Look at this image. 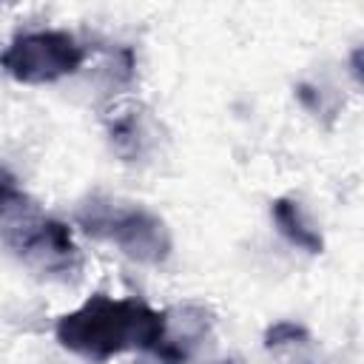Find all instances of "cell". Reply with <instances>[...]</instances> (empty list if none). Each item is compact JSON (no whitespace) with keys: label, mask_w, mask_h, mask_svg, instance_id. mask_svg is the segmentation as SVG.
<instances>
[{"label":"cell","mask_w":364,"mask_h":364,"mask_svg":"<svg viewBox=\"0 0 364 364\" xmlns=\"http://www.w3.org/2000/svg\"><path fill=\"white\" fill-rule=\"evenodd\" d=\"M105 128L111 136L114 151L134 162L136 156L145 154L148 148V131H145V117L139 114V105L134 102H117L105 111Z\"/></svg>","instance_id":"obj_6"},{"label":"cell","mask_w":364,"mask_h":364,"mask_svg":"<svg viewBox=\"0 0 364 364\" xmlns=\"http://www.w3.org/2000/svg\"><path fill=\"white\" fill-rule=\"evenodd\" d=\"M6 245L34 273L57 282H71L82 270V253L71 236V228L51 216L26 213L6 230Z\"/></svg>","instance_id":"obj_4"},{"label":"cell","mask_w":364,"mask_h":364,"mask_svg":"<svg viewBox=\"0 0 364 364\" xmlns=\"http://www.w3.org/2000/svg\"><path fill=\"white\" fill-rule=\"evenodd\" d=\"M270 216L279 228V233L299 250L310 253V256H318L324 250V239L321 233L313 228V222L307 219V213L301 210V205L290 196H279L270 202Z\"/></svg>","instance_id":"obj_7"},{"label":"cell","mask_w":364,"mask_h":364,"mask_svg":"<svg viewBox=\"0 0 364 364\" xmlns=\"http://www.w3.org/2000/svg\"><path fill=\"white\" fill-rule=\"evenodd\" d=\"M168 316L139 299H114L94 293L80 307L63 313L54 338L71 355L88 364H105L122 353H151L165 336Z\"/></svg>","instance_id":"obj_1"},{"label":"cell","mask_w":364,"mask_h":364,"mask_svg":"<svg viewBox=\"0 0 364 364\" xmlns=\"http://www.w3.org/2000/svg\"><path fill=\"white\" fill-rule=\"evenodd\" d=\"M74 219L91 239L114 245L125 259L136 264L159 267L173 253L171 228L145 205L94 193L77 208Z\"/></svg>","instance_id":"obj_2"},{"label":"cell","mask_w":364,"mask_h":364,"mask_svg":"<svg viewBox=\"0 0 364 364\" xmlns=\"http://www.w3.org/2000/svg\"><path fill=\"white\" fill-rule=\"evenodd\" d=\"M85 57V46L74 34L40 28L17 34L0 51V68L23 85H48L77 74Z\"/></svg>","instance_id":"obj_3"},{"label":"cell","mask_w":364,"mask_h":364,"mask_svg":"<svg viewBox=\"0 0 364 364\" xmlns=\"http://www.w3.org/2000/svg\"><path fill=\"white\" fill-rule=\"evenodd\" d=\"M228 364H230V361H228Z\"/></svg>","instance_id":"obj_11"},{"label":"cell","mask_w":364,"mask_h":364,"mask_svg":"<svg viewBox=\"0 0 364 364\" xmlns=\"http://www.w3.org/2000/svg\"><path fill=\"white\" fill-rule=\"evenodd\" d=\"M353 77H355V82H361V48H355L353 51Z\"/></svg>","instance_id":"obj_10"},{"label":"cell","mask_w":364,"mask_h":364,"mask_svg":"<svg viewBox=\"0 0 364 364\" xmlns=\"http://www.w3.org/2000/svg\"><path fill=\"white\" fill-rule=\"evenodd\" d=\"M310 333L304 324H296V321H276L264 330V347L267 350H279V347H287V344H301L307 341Z\"/></svg>","instance_id":"obj_9"},{"label":"cell","mask_w":364,"mask_h":364,"mask_svg":"<svg viewBox=\"0 0 364 364\" xmlns=\"http://www.w3.org/2000/svg\"><path fill=\"white\" fill-rule=\"evenodd\" d=\"M165 336L148 355L156 364H188L199 341H205L210 330V313L199 304H185L176 310H165Z\"/></svg>","instance_id":"obj_5"},{"label":"cell","mask_w":364,"mask_h":364,"mask_svg":"<svg viewBox=\"0 0 364 364\" xmlns=\"http://www.w3.org/2000/svg\"><path fill=\"white\" fill-rule=\"evenodd\" d=\"M31 213V199L28 193L17 185V176L0 168V225L3 222H17L20 216Z\"/></svg>","instance_id":"obj_8"}]
</instances>
